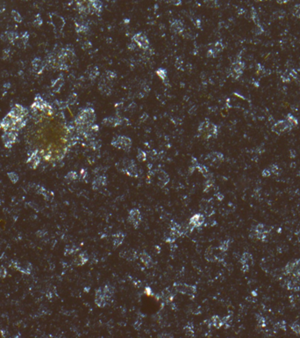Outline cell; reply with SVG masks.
<instances>
[{
	"label": "cell",
	"instance_id": "1",
	"mask_svg": "<svg viewBox=\"0 0 300 338\" xmlns=\"http://www.w3.org/2000/svg\"><path fill=\"white\" fill-rule=\"evenodd\" d=\"M53 107L49 102L40 95L35 96L34 100L31 105V113L34 119L38 120L43 116H50L53 115Z\"/></svg>",
	"mask_w": 300,
	"mask_h": 338
},
{
	"label": "cell",
	"instance_id": "2",
	"mask_svg": "<svg viewBox=\"0 0 300 338\" xmlns=\"http://www.w3.org/2000/svg\"><path fill=\"white\" fill-rule=\"evenodd\" d=\"M27 123V119L18 120L8 113L0 122V130H2L3 132L8 130L20 131L24 127H26Z\"/></svg>",
	"mask_w": 300,
	"mask_h": 338
},
{
	"label": "cell",
	"instance_id": "3",
	"mask_svg": "<svg viewBox=\"0 0 300 338\" xmlns=\"http://www.w3.org/2000/svg\"><path fill=\"white\" fill-rule=\"evenodd\" d=\"M95 121H96L95 110L91 107H85L77 115L75 120V124L76 127L86 126L93 124Z\"/></svg>",
	"mask_w": 300,
	"mask_h": 338
},
{
	"label": "cell",
	"instance_id": "4",
	"mask_svg": "<svg viewBox=\"0 0 300 338\" xmlns=\"http://www.w3.org/2000/svg\"><path fill=\"white\" fill-rule=\"evenodd\" d=\"M113 294V289L110 285H105L104 288L98 289L96 292L95 302L99 307H103L107 304Z\"/></svg>",
	"mask_w": 300,
	"mask_h": 338
},
{
	"label": "cell",
	"instance_id": "5",
	"mask_svg": "<svg viewBox=\"0 0 300 338\" xmlns=\"http://www.w3.org/2000/svg\"><path fill=\"white\" fill-rule=\"evenodd\" d=\"M198 133L204 139H210L215 137L218 133V128L215 124L209 121H204L198 127Z\"/></svg>",
	"mask_w": 300,
	"mask_h": 338
},
{
	"label": "cell",
	"instance_id": "6",
	"mask_svg": "<svg viewBox=\"0 0 300 338\" xmlns=\"http://www.w3.org/2000/svg\"><path fill=\"white\" fill-rule=\"evenodd\" d=\"M119 170L122 171L123 173L126 174L127 175L136 177L137 176V167L135 163L132 160L129 159H124L122 161H120L118 165Z\"/></svg>",
	"mask_w": 300,
	"mask_h": 338
},
{
	"label": "cell",
	"instance_id": "7",
	"mask_svg": "<svg viewBox=\"0 0 300 338\" xmlns=\"http://www.w3.org/2000/svg\"><path fill=\"white\" fill-rule=\"evenodd\" d=\"M269 234V228L263 224H258L253 228L250 238L258 239L261 241H266Z\"/></svg>",
	"mask_w": 300,
	"mask_h": 338
},
{
	"label": "cell",
	"instance_id": "8",
	"mask_svg": "<svg viewBox=\"0 0 300 338\" xmlns=\"http://www.w3.org/2000/svg\"><path fill=\"white\" fill-rule=\"evenodd\" d=\"M112 145L123 151H129L132 146V140L126 136H117L112 140Z\"/></svg>",
	"mask_w": 300,
	"mask_h": 338
},
{
	"label": "cell",
	"instance_id": "9",
	"mask_svg": "<svg viewBox=\"0 0 300 338\" xmlns=\"http://www.w3.org/2000/svg\"><path fill=\"white\" fill-rule=\"evenodd\" d=\"M19 137L18 131H14V130H8V131H4L2 134V141L4 144V146L7 149H11L13 146V145L17 142Z\"/></svg>",
	"mask_w": 300,
	"mask_h": 338
},
{
	"label": "cell",
	"instance_id": "10",
	"mask_svg": "<svg viewBox=\"0 0 300 338\" xmlns=\"http://www.w3.org/2000/svg\"><path fill=\"white\" fill-rule=\"evenodd\" d=\"M8 113L10 115H12L16 119L23 120L27 119L29 111H28L27 108L25 107L24 106L20 105V104H15Z\"/></svg>",
	"mask_w": 300,
	"mask_h": 338
},
{
	"label": "cell",
	"instance_id": "11",
	"mask_svg": "<svg viewBox=\"0 0 300 338\" xmlns=\"http://www.w3.org/2000/svg\"><path fill=\"white\" fill-rule=\"evenodd\" d=\"M132 41L136 45H138L140 49L146 50V49H148V48H149V41H148L147 36L143 33H138V34L133 35Z\"/></svg>",
	"mask_w": 300,
	"mask_h": 338
},
{
	"label": "cell",
	"instance_id": "12",
	"mask_svg": "<svg viewBox=\"0 0 300 338\" xmlns=\"http://www.w3.org/2000/svg\"><path fill=\"white\" fill-rule=\"evenodd\" d=\"M41 160H42V158H41V155L39 154V151L34 150L31 153L28 154L27 163L31 168L36 169L41 163Z\"/></svg>",
	"mask_w": 300,
	"mask_h": 338
},
{
	"label": "cell",
	"instance_id": "13",
	"mask_svg": "<svg viewBox=\"0 0 300 338\" xmlns=\"http://www.w3.org/2000/svg\"><path fill=\"white\" fill-rule=\"evenodd\" d=\"M126 120L127 119L124 117H119V116H109V117H105V119L103 120V124L108 127H118L119 125H122Z\"/></svg>",
	"mask_w": 300,
	"mask_h": 338
},
{
	"label": "cell",
	"instance_id": "14",
	"mask_svg": "<svg viewBox=\"0 0 300 338\" xmlns=\"http://www.w3.org/2000/svg\"><path fill=\"white\" fill-rule=\"evenodd\" d=\"M128 221L134 226L137 227L140 225L141 222V214L139 210L137 209H133L129 211V215H128Z\"/></svg>",
	"mask_w": 300,
	"mask_h": 338
},
{
	"label": "cell",
	"instance_id": "15",
	"mask_svg": "<svg viewBox=\"0 0 300 338\" xmlns=\"http://www.w3.org/2000/svg\"><path fill=\"white\" fill-rule=\"evenodd\" d=\"M111 81L107 80L105 77H102V79L98 83V90L105 95H110L112 93V85Z\"/></svg>",
	"mask_w": 300,
	"mask_h": 338
},
{
	"label": "cell",
	"instance_id": "16",
	"mask_svg": "<svg viewBox=\"0 0 300 338\" xmlns=\"http://www.w3.org/2000/svg\"><path fill=\"white\" fill-rule=\"evenodd\" d=\"M176 291L181 292L183 294H186L189 296L194 295L196 292V288L194 286L188 285V284H175V285Z\"/></svg>",
	"mask_w": 300,
	"mask_h": 338
},
{
	"label": "cell",
	"instance_id": "17",
	"mask_svg": "<svg viewBox=\"0 0 300 338\" xmlns=\"http://www.w3.org/2000/svg\"><path fill=\"white\" fill-rule=\"evenodd\" d=\"M223 154L220 153V152H217L209 153L206 157V160L211 165H218V164H219V163L223 161Z\"/></svg>",
	"mask_w": 300,
	"mask_h": 338
},
{
	"label": "cell",
	"instance_id": "18",
	"mask_svg": "<svg viewBox=\"0 0 300 338\" xmlns=\"http://www.w3.org/2000/svg\"><path fill=\"white\" fill-rule=\"evenodd\" d=\"M32 67H33L35 73L42 74L44 69H45V67H46V63H44L41 58L36 57L32 61Z\"/></svg>",
	"mask_w": 300,
	"mask_h": 338
},
{
	"label": "cell",
	"instance_id": "19",
	"mask_svg": "<svg viewBox=\"0 0 300 338\" xmlns=\"http://www.w3.org/2000/svg\"><path fill=\"white\" fill-rule=\"evenodd\" d=\"M20 38V35L16 32H7L5 34L1 35V40L4 42H9L11 44H15Z\"/></svg>",
	"mask_w": 300,
	"mask_h": 338
},
{
	"label": "cell",
	"instance_id": "20",
	"mask_svg": "<svg viewBox=\"0 0 300 338\" xmlns=\"http://www.w3.org/2000/svg\"><path fill=\"white\" fill-rule=\"evenodd\" d=\"M223 49V45L222 43L219 42L214 43L213 45H211V47L207 50V56L209 57H216V56L220 53Z\"/></svg>",
	"mask_w": 300,
	"mask_h": 338
},
{
	"label": "cell",
	"instance_id": "21",
	"mask_svg": "<svg viewBox=\"0 0 300 338\" xmlns=\"http://www.w3.org/2000/svg\"><path fill=\"white\" fill-rule=\"evenodd\" d=\"M170 28H171V30L174 32L175 34H178V35H181L184 30V26H183V22L181 21H177V20L171 22Z\"/></svg>",
	"mask_w": 300,
	"mask_h": 338
},
{
	"label": "cell",
	"instance_id": "22",
	"mask_svg": "<svg viewBox=\"0 0 300 338\" xmlns=\"http://www.w3.org/2000/svg\"><path fill=\"white\" fill-rule=\"evenodd\" d=\"M106 184V178L104 175H98L95 177L93 182H92V188L95 190H98L102 187H104Z\"/></svg>",
	"mask_w": 300,
	"mask_h": 338
},
{
	"label": "cell",
	"instance_id": "23",
	"mask_svg": "<svg viewBox=\"0 0 300 338\" xmlns=\"http://www.w3.org/2000/svg\"><path fill=\"white\" fill-rule=\"evenodd\" d=\"M204 218L201 214H195L192 218H190V225L193 227H199L204 224Z\"/></svg>",
	"mask_w": 300,
	"mask_h": 338
},
{
	"label": "cell",
	"instance_id": "24",
	"mask_svg": "<svg viewBox=\"0 0 300 338\" xmlns=\"http://www.w3.org/2000/svg\"><path fill=\"white\" fill-rule=\"evenodd\" d=\"M63 83H64V79H63V76L58 77L52 84V90L55 92H59L61 88L63 87Z\"/></svg>",
	"mask_w": 300,
	"mask_h": 338
},
{
	"label": "cell",
	"instance_id": "25",
	"mask_svg": "<svg viewBox=\"0 0 300 338\" xmlns=\"http://www.w3.org/2000/svg\"><path fill=\"white\" fill-rule=\"evenodd\" d=\"M157 178H158V182H159V184L161 186H165L168 181H169V178H168V175L167 174L162 171V170H160L157 174Z\"/></svg>",
	"mask_w": 300,
	"mask_h": 338
},
{
	"label": "cell",
	"instance_id": "26",
	"mask_svg": "<svg viewBox=\"0 0 300 338\" xmlns=\"http://www.w3.org/2000/svg\"><path fill=\"white\" fill-rule=\"evenodd\" d=\"M124 239H125V235L124 233L122 232H117L116 234L113 235L112 237V242H113V245L116 246H119V245H121L124 241Z\"/></svg>",
	"mask_w": 300,
	"mask_h": 338
},
{
	"label": "cell",
	"instance_id": "27",
	"mask_svg": "<svg viewBox=\"0 0 300 338\" xmlns=\"http://www.w3.org/2000/svg\"><path fill=\"white\" fill-rule=\"evenodd\" d=\"M28 40H29V35H28V33H27V32H25V33H23L22 35H20V38H19V42H20V43H19V47L20 48H25L26 46H27V42H28ZM17 41V42H18Z\"/></svg>",
	"mask_w": 300,
	"mask_h": 338
},
{
	"label": "cell",
	"instance_id": "28",
	"mask_svg": "<svg viewBox=\"0 0 300 338\" xmlns=\"http://www.w3.org/2000/svg\"><path fill=\"white\" fill-rule=\"evenodd\" d=\"M121 255L125 258V259H126V260H128V261H133L136 257H137V253L135 252V251H133V250H126V251H124L123 253L121 252Z\"/></svg>",
	"mask_w": 300,
	"mask_h": 338
},
{
	"label": "cell",
	"instance_id": "29",
	"mask_svg": "<svg viewBox=\"0 0 300 338\" xmlns=\"http://www.w3.org/2000/svg\"><path fill=\"white\" fill-rule=\"evenodd\" d=\"M286 288L289 291H299V285L298 284V282L295 281L293 279L291 280H288L286 282Z\"/></svg>",
	"mask_w": 300,
	"mask_h": 338
},
{
	"label": "cell",
	"instance_id": "30",
	"mask_svg": "<svg viewBox=\"0 0 300 338\" xmlns=\"http://www.w3.org/2000/svg\"><path fill=\"white\" fill-rule=\"evenodd\" d=\"M240 261L241 264H249L250 265L251 263H253V256H252L251 254L246 252L241 255Z\"/></svg>",
	"mask_w": 300,
	"mask_h": 338
},
{
	"label": "cell",
	"instance_id": "31",
	"mask_svg": "<svg viewBox=\"0 0 300 338\" xmlns=\"http://www.w3.org/2000/svg\"><path fill=\"white\" fill-rule=\"evenodd\" d=\"M76 30L78 34H86L89 30V27L84 22L76 23Z\"/></svg>",
	"mask_w": 300,
	"mask_h": 338
},
{
	"label": "cell",
	"instance_id": "32",
	"mask_svg": "<svg viewBox=\"0 0 300 338\" xmlns=\"http://www.w3.org/2000/svg\"><path fill=\"white\" fill-rule=\"evenodd\" d=\"M140 261L146 267H150L152 264V258L147 253H142L140 254Z\"/></svg>",
	"mask_w": 300,
	"mask_h": 338
},
{
	"label": "cell",
	"instance_id": "33",
	"mask_svg": "<svg viewBox=\"0 0 300 338\" xmlns=\"http://www.w3.org/2000/svg\"><path fill=\"white\" fill-rule=\"evenodd\" d=\"M161 298L163 299V301H166V302H170L172 301L174 296H173V293L169 291V290H165L162 291L161 293Z\"/></svg>",
	"mask_w": 300,
	"mask_h": 338
},
{
	"label": "cell",
	"instance_id": "34",
	"mask_svg": "<svg viewBox=\"0 0 300 338\" xmlns=\"http://www.w3.org/2000/svg\"><path fill=\"white\" fill-rule=\"evenodd\" d=\"M211 324L213 327H215V328H217V329H219V328H220L221 326H223L222 319H220L219 317L217 316V315L211 317Z\"/></svg>",
	"mask_w": 300,
	"mask_h": 338
},
{
	"label": "cell",
	"instance_id": "35",
	"mask_svg": "<svg viewBox=\"0 0 300 338\" xmlns=\"http://www.w3.org/2000/svg\"><path fill=\"white\" fill-rule=\"evenodd\" d=\"M87 259L88 258H87V256L84 254H80L77 258H76L75 262H76L77 265H84V263L87 261Z\"/></svg>",
	"mask_w": 300,
	"mask_h": 338
},
{
	"label": "cell",
	"instance_id": "36",
	"mask_svg": "<svg viewBox=\"0 0 300 338\" xmlns=\"http://www.w3.org/2000/svg\"><path fill=\"white\" fill-rule=\"evenodd\" d=\"M99 75V70L98 67H92L91 70H89V77L91 79H95L96 77Z\"/></svg>",
	"mask_w": 300,
	"mask_h": 338
},
{
	"label": "cell",
	"instance_id": "37",
	"mask_svg": "<svg viewBox=\"0 0 300 338\" xmlns=\"http://www.w3.org/2000/svg\"><path fill=\"white\" fill-rule=\"evenodd\" d=\"M155 73L163 81L167 78V70H165V69H163V68H159L158 70L155 71Z\"/></svg>",
	"mask_w": 300,
	"mask_h": 338
},
{
	"label": "cell",
	"instance_id": "38",
	"mask_svg": "<svg viewBox=\"0 0 300 338\" xmlns=\"http://www.w3.org/2000/svg\"><path fill=\"white\" fill-rule=\"evenodd\" d=\"M7 175H8V178L10 179V181L13 183V184L18 182H19V180H20L19 175H18L16 173H14V172H9V173L7 174Z\"/></svg>",
	"mask_w": 300,
	"mask_h": 338
},
{
	"label": "cell",
	"instance_id": "39",
	"mask_svg": "<svg viewBox=\"0 0 300 338\" xmlns=\"http://www.w3.org/2000/svg\"><path fill=\"white\" fill-rule=\"evenodd\" d=\"M103 77H105L107 80H109V81H111V82H112V80H114V79L116 78L117 75H116V73H115V72L111 71V70H108V71H106V72H105V75H104Z\"/></svg>",
	"mask_w": 300,
	"mask_h": 338
},
{
	"label": "cell",
	"instance_id": "40",
	"mask_svg": "<svg viewBox=\"0 0 300 338\" xmlns=\"http://www.w3.org/2000/svg\"><path fill=\"white\" fill-rule=\"evenodd\" d=\"M256 320H257V324L260 328H265L266 325H267V322H266L265 318L262 315H256Z\"/></svg>",
	"mask_w": 300,
	"mask_h": 338
},
{
	"label": "cell",
	"instance_id": "41",
	"mask_svg": "<svg viewBox=\"0 0 300 338\" xmlns=\"http://www.w3.org/2000/svg\"><path fill=\"white\" fill-rule=\"evenodd\" d=\"M286 325L287 324L285 322V321H280L275 324L274 327H275L276 329H282V330L285 331L286 330Z\"/></svg>",
	"mask_w": 300,
	"mask_h": 338
},
{
	"label": "cell",
	"instance_id": "42",
	"mask_svg": "<svg viewBox=\"0 0 300 338\" xmlns=\"http://www.w3.org/2000/svg\"><path fill=\"white\" fill-rule=\"evenodd\" d=\"M137 159H138L139 161L144 162L147 160V153L144 151H142V150H139L138 155H137Z\"/></svg>",
	"mask_w": 300,
	"mask_h": 338
},
{
	"label": "cell",
	"instance_id": "43",
	"mask_svg": "<svg viewBox=\"0 0 300 338\" xmlns=\"http://www.w3.org/2000/svg\"><path fill=\"white\" fill-rule=\"evenodd\" d=\"M77 178H78V175L75 171H70V173H68L67 175H66V179L69 180V181H75V180H77Z\"/></svg>",
	"mask_w": 300,
	"mask_h": 338
},
{
	"label": "cell",
	"instance_id": "44",
	"mask_svg": "<svg viewBox=\"0 0 300 338\" xmlns=\"http://www.w3.org/2000/svg\"><path fill=\"white\" fill-rule=\"evenodd\" d=\"M291 330L293 331L294 333H296L298 335H300V323H298V322L292 323L291 326Z\"/></svg>",
	"mask_w": 300,
	"mask_h": 338
},
{
	"label": "cell",
	"instance_id": "45",
	"mask_svg": "<svg viewBox=\"0 0 300 338\" xmlns=\"http://www.w3.org/2000/svg\"><path fill=\"white\" fill-rule=\"evenodd\" d=\"M228 246H229V240H225L223 242H221L219 246V249L222 252H226L228 249Z\"/></svg>",
	"mask_w": 300,
	"mask_h": 338
},
{
	"label": "cell",
	"instance_id": "46",
	"mask_svg": "<svg viewBox=\"0 0 300 338\" xmlns=\"http://www.w3.org/2000/svg\"><path fill=\"white\" fill-rule=\"evenodd\" d=\"M12 14H13V20L16 21V22H18V23H20V22H22V18H21L20 14L18 12H16V11H13V12L12 13Z\"/></svg>",
	"mask_w": 300,
	"mask_h": 338
},
{
	"label": "cell",
	"instance_id": "47",
	"mask_svg": "<svg viewBox=\"0 0 300 338\" xmlns=\"http://www.w3.org/2000/svg\"><path fill=\"white\" fill-rule=\"evenodd\" d=\"M270 172H271V174H273V175H278L279 174V171H280V169L278 168V167L277 166H276V165H272V166H270Z\"/></svg>",
	"mask_w": 300,
	"mask_h": 338
},
{
	"label": "cell",
	"instance_id": "48",
	"mask_svg": "<svg viewBox=\"0 0 300 338\" xmlns=\"http://www.w3.org/2000/svg\"><path fill=\"white\" fill-rule=\"evenodd\" d=\"M222 322H223V325H225L226 328H227L228 326H230V323H231L230 316L224 317L223 319H222Z\"/></svg>",
	"mask_w": 300,
	"mask_h": 338
},
{
	"label": "cell",
	"instance_id": "49",
	"mask_svg": "<svg viewBox=\"0 0 300 338\" xmlns=\"http://www.w3.org/2000/svg\"><path fill=\"white\" fill-rule=\"evenodd\" d=\"M10 54H11V50H10V49H4V50H3V54H2V56H3V59H6V58H8V57L10 56Z\"/></svg>",
	"mask_w": 300,
	"mask_h": 338
},
{
	"label": "cell",
	"instance_id": "50",
	"mask_svg": "<svg viewBox=\"0 0 300 338\" xmlns=\"http://www.w3.org/2000/svg\"><path fill=\"white\" fill-rule=\"evenodd\" d=\"M7 275V270L5 268L0 267V277L1 278H5Z\"/></svg>",
	"mask_w": 300,
	"mask_h": 338
},
{
	"label": "cell",
	"instance_id": "51",
	"mask_svg": "<svg viewBox=\"0 0 300 338\" xmlns=\"http://www.w3.org/2000/svg\"><path fill=\"white\" fill-rule=\"evenodd\" d=\"M168 3L173 5V6H178L182 5L181 0H168Z\"/></svg>",
	"mask_w": 300,
	"mask_h": 338
},
{
	"label": "cell",
	"instance_id": "52",
	"mask_svg": "<svg viewBox=\"0 0 300 338\" xmlns=\"http://www.w3.org/2000/svg\"><path fill=\"white\" fill-rule=\"evenodd\" d=\"M249 266H250L249 264H241V270H242V272H244V273L248 272Z\"/></svg>",
	"mask_w": 300,
	"mask_h": 338
},
{
	"label": "cell",
	"instance_id": "53",
	"mask_svg": "<svg viewBox=\"0 0 300 338\" xmlns=\"http://www.w3.org/2000/svg\"><path fill=\"white\" fill-rule=\"evenodd\" d=\"M270 175H271V172H270L269 169H264L262 171V176L263 177H269Z\"/></svg>",
	"mask_w": 300,
	"mask_h": 338
},
{
	"label": "cell",
	"instance_id": "54",
	"mask_svg": "<svg viewBox=\"0 0 300 338\" xmlns=\"http://www.w3.org/2000/svg\"><path fill=\"white\" fill-rule=\"evenodd\" d=\"M34 25L36 27H41L42 25V20L38 16V20H35Z\"/></svg>",
	"mask_w": 300,
	"mask_h": 338
},
{
	"label": "cell",
	"instance_id": "55",
	"mask_svg": "<svg viewBox=\"0 0 300 338\" xmlns=\"http://www.w3.org/2000/svg\"><path fill=\"white\" fill-rule=\"evenodd\" d=\"M83 48L84 49H90V48H91V43L90 42H85L84 45H83Z\"/></svg>",
	"mask_w": 300,
	"mask_h": 338
},
{
	"label": "cell",
	"instance_id": "56",
	"mask_svg": "<svg viewBox=\"0 0 300 338\" xmlns=\"http://www.w3.org/2000/svg\"><path fill=\"white\" fill-rule=\"evenodd\" d=\"M296 236L298 237V240L300 241V230L297 231V232H296Z\"/></svg>",
	"mask_w": 300,
	"mask_h": 338
},
{
	"label": "cell",
	"instance_id": "57",
	"mask_svg": "<svg viewBox=\"0 0 300 338\" xmlns=\"http://www.w3.org/2000/svg\"><path fill=\"white\" fill-rule=\"evenodd\" d=\"M206 1H208V2H210V1H213V0H206Z\"/></svg>",
	"mask_w": 300,
	"mask_h": 338
}]
</instances>
